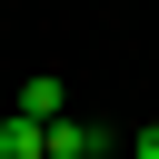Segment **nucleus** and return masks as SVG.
Returning a JSON list of instances; mask_svg holds the SVG:
<instances>
[{"label":"nucleus","mask_w":159,"mask_h":159,"mask_svg":"<svg viewBox=\"0 0 159 159\" xmlns=\"http://www.w3.org/2000/svg\"><path fill=\"white\" fill-rule=\"evenodd\" d=\"M0 159H50V149H40V119H20V109H0Z\"/></svg>","instance_id":"obj_2"},{"label":"nucleus","mask_w":159,"mask_h":159,"mask_svg":"<svg viewBox=\"0 0 159 159\" xmlns=\"http://www.w3.org/2000/svg\"><path fill=\"white\" fill-rule=\"evenodd\" d=\"M89 159H109V149H89Z\"/></svg>","instance_id":"obj_4"},{"label":"nucleus","mask_w":159,"mask_h":159,"mask_svg":"<svg viewBox=\"0 0 159 159\" xmlns=\"http://www.w3.org/2000/svg\"><path fill=\"white\" fill-rule=\"evenodd\" d=\"M139 159H159V119H149V129H139Z\"/></svg>","instance_id":"obj_3"},{"label":"nucleus","mask_w":159,"mask_h":159,"mask_svg":"<svg viewBox=\"0 0 159 159\" xmlns=\"http://www.w3.org/2000/svg\"><path fill=\"white\" fill-rule=\"evenodd\" d=\"M10 109H20V119H40V129H50V119H60V109H70V89H60V80H20V99H10Z\"/></svg>","instance_id":"obj_1"}]
</instances>
